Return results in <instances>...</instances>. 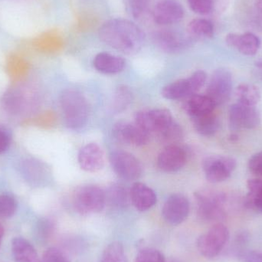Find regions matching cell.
<instances>
[{"label": "cell", "mask_w": 262, "mask_h": 262, "mask_svg": "<svg viewBox=\"0 0 262 262\" xmlns=\"http://www.w3.org/2000/svg\"><path fill=\"white\" fill-rule=\"evenodd\" d=\"M207 75L203 71L194 72L187 78L177 80L162 89V95L168 100H179L195 95L206 83Z\"/></svg>", "instance_id": "8992f818"}, {"label": "cell", "mask_w": 262, "mask_h": 262, "mask_svg": "<svg viewBox=\"0 0 262 262\" xmlns=\"http://www.w3.org/2000/svg\"><path fill=\"white\" fill-rule=\"evenodd\" d=\"M17 202L12 195L0 194V218H10L16 212Z\"/></svg>", "instance_id": "d6a6232c"}, {"label": "cell", "mask_w": 262, "mask_h": 262, "mask_svg": "<svg viewBox=\"0 0 262 262\" xmlns=\"http://www.w3.org/2000/svg\"><path fill=\"white\" fill-rule=\"evenodd\" d=\"M189 210V202L186 196L181 194H172L165 202L162 215L166 223L177 226L187 219Z\"/></svg>", "instance_id": "4fadbf2b"}, {"label": "cell", "mask_w": 262, "mask_h": 262, "mask_svg": "<svg viewBox=\"0 0 262 262\" xmlns=\"http://www.w3.org/2000/svg\"><path fill=\"white\" fill-rule=\"evenodd\" d=\"M197 213L206 222L225 220L229 207L227 195L223 192L204 189L195 193Z\"/></svg>", "instance_id": "3957f363"}, {"label": "cell", "mask_w": 262, "mask_h": 262, "mask_svg": "<svg viewBox=\"0 0 262 262\" xmlns=\"http://www.w3.org/2000/svg\"><path fill=\"white\" fill-rule=\"evenodd\" d=\"M25 94L18 89H11L3 95L1 104L5 112L12 115H18L24 110L27 103Z\"/></svg>", "instance_id": "603a6c76"}, {"label": "cell", "mask_w": 262, "mask_h": 262, "mask_svg": "<svg viewBox=\"0 0 262 262\" xmlns=\"http://www.w3.org/2000/svg\"><path fill=\"white\" fill-rule=\"evenodd\" d=\"M100 262H127L123 245L119 242L111 243L103 252Z\"/></svg>", "instance_id": "f546056e"}, {"label": "cell", "mask_w": 262, "mask_h": 262, "mask_svg": "<svg viewBox=\"0 0 262 262\" xmlns=\"http://www.w3.org/2000/svg\"><path fill=\"white\" fill-rule=\"evenodd\" d=\"M254 72L255 77L262 80V58H260L255 62Z\"/></svg>", "instance_id": "60d3db41"}, {"label": "cell", "mask_w": 262, "mask_h": 262, "mask_svg": "<svg viewBox=\"0 0 262 262\" xmlns=\"http://www.w3.org/2000/svg\"><path fill=\"white\" fill-rule=\"evenodd\" d=\"M132 101V93L126 86H120L117 89L112 101V109L114 112H121Z\"/></svg>", "instance_id": "4dcf8cb0"}, {"label": "cell", "mask_w": 262, "mask_h": 262, "mask_svg": "<svg viewBox=\"0 0 262 262\" xmlns=\"http://www.w3.org/2000/svg\"><path fill=\"white\" fill-rule=\"evenodd\" d=\"M154 41L164 52L177 53L189 47L191 38L176 31L161 30L154 34Z\"/></svg>", "instance_id": "2e32d148"}, {"label": "cell", "mask_w": 262, "mask_h": 262, "mask_svg": "<svg viewBox=\"0 0 262 262\" xmlns=\"http://www.w3.org/2000/svg\"><path fill=\"white\" fill-rule=\"evenodd\" d=\"M112 134L118 142L124 144L140 146L149 142V134L135 122L118 121L114 125Z\"/></svg>", "instance_id": "7c38bea8"}, {"label": "cell", "mask_w": 262, "mask_h": 262, "mask_svg": "<svg viewBox=\"0 0 262 262\" xmlns=\"http://www.w3.org/2000/svg\"><path fill=\"white\" fill-rule=\"evenodd\" d=\"M78 160L80 167L83 170L89 172H98L104 166V152L97 143H89L80 149Z\"/></svg>", "instance_id": "e0dca14e"}, {"label": "cell", "mask_w": 262, "mask_h": 262, "mask_svg": "<svg viewBox=\"0 0 262 262\" xmlns=\"http://www.w3.org/2000/svg\"><path fill=\"white\" fill-rule=\"evenodd\" d=\"M3 235H4V228L0 223V246H1L2 241H3Z\"/></svg>", "instance_id": "b9f144b4"}, {"label": "cell", "mask_w": 262, "mask_h": 262, "mask_svg": "<svg viewBox=\"0 0 262 262\" xmlns=\"http://www.w3.org/2000/svg\"><path fill=\"white\" fill-rule=\"evenodd\" d=\"M184 108L191 118L203 116L214 112L215 105L206 95H195L188 97Z\"/></svg>", "instance_id": "44dd1931"}, {"label": "cell", "mask_w": 262, "mask_h": 262, "mask_svg": "<svg viewBox=\"0 0 262 262\" xmlns=\"http://www.w3.org/2000/svg\"><path fill=\"white\" fill-rule=\"evenodd\" d=\"M184 9L177 0H161L156 5L152 12L155 23L161 26H169L181 21Z\"/></svg>", "instance_id": "9a60e30c"}, {"label": "cell", "mask_w": 262, "mask_h": 262, "mask_svg": "<svg viewBox=\"0 0 262 262\" xmlns=\"http://www.w3.org/2000/svg\"><path fill=\"white\" fill-rule=\"evenodd\" d=\"M98 35L103 42L125 54L138 52L145 41L142 29L124 18H112L106 21L100 27Z\"/></svg>", "instance_id": "6da1fadb"}, {"label": "cell", "mask_w": 262, "mask_h": 262, "mask_svg": "<svg viewBox=\"0 0 262 262\" xmlns=\"http://www.w3.org/2000/svg\"><path fill=\"white\" fill-rule=\"evenodd\" d=\"M110 163L115 173L127 181L138 180L143 173V166L140 160L125 151L112 152Z\"/></svg>", "instance_id": "30bf717a"}, {"label": "cell", "mask_w": 262, "mask_h": 262, "mask_svg": "<svg viewBox=\"0 0 262 262\" xmlns=\"http://www.w3.org/2000/svg\"><path fill=\"white\" fill-rule=\"evenodd\" d=\"M257 9L262 13V0H258L256 3Z\"/></svg>", "instance_id": "ee69618b"}, {"label": "cell", "mask_w": 262, "mask_h": 262, "mask_svg": "<svg viewBox=\"0 0 262 262\" xmlns=\"http://www.w3.org/2000/svg\"><path fill=\"white\" fill-rule=\"evenodd\" d=\"M248 167L252 173L262 177V151L252 156L248 163Z\"/></svg>", "instance_id": "8d00e7d4"}, {"label": "cell", "mask_w": 262, "mask_h": 262, "mask_svg": "<svg viewBox=\"0 0 262 262\" xmlns=\"http://www.w3.org/2000/svg\"><path fill=\"white\" fill-rule=\"evenodd\" d=\"M232 91V74L226 69H219L211 77L206 95L216 107L223 105L230 99Z\"/></svg>", "instance_id": "9c48e42d"}, {"label": "cell", "mask_w": 262, "mask_h": 262, "mask_svg": "<svg viewBox=\"0 0 262 262\" xmlns=\"http://www.w3.org/2000/svg\"><path fill=\"white\" fill-rule=\"evenodd\" d=\"M73 204L81 215L101 212L106 204L105 192L95 185L81 186L74 194Z\"/></svg>", "instance_id": "277c9868"}, {"label": "cell", "mask_w": 262, "mask_h": 262, "mask_svg": "<svg viewBox=\"0 0 262 262\" xmlns=\"http://www.w3.org/2000/svg\"><path fill=\"white\" fill-rule=\"evenodd\" d=\"M191 10L200 15H207L213 9L214 0H187Z\"/></svg>", "instance_id": "e575fe53"}, {"label": "cell", "mask_w": 262, "mask_h": 262, "mask_svg": "<svg viewBox=\"0 0 262 262\" xmlns=\"http://www.w3.org/2000/svg\"><path fill=\"white\" fill-rule=\"evenodd\" d=\"M226 42L232 49L246 55L253 56L259 50L261 41L255 34L246 32L243 34L229 33L226 35Z\"/></svg>", "instance_id": "ac0fdd59"}, {"label": "cell", "mask_w": 262, "mask_h": 262, "mask_svg": "<svg viewBox=\"0 0 262 262\" xmlns=\"http://www.w3.org/2000/svg\"><path fill=\"white\" fill-rule=\"evenodd\" d=\"M133 15L137 18L145 16L148 9L147 0H132L131 2Z\"/></svg>", "instance_id": "74e56055"}, {"label": "cell", "mask_w": 262, "mask_h": 262, "mask_svg": "<svg viewBox=\"0 0 262 262\" xmlns=\"http://www.w3.org/2000/svg\"><path fill=\"white\" fill-rule=\"evenodd\" d=\"M229 231L223 223H215L197 241L199 252L205 258H214L220 255L229 240Z\"/></svg>", "instance_id": "5b68a950"}, {"label": "cell", "mask_w": 262, "mask_h": 262, "mask_svg": "<svg viewBox=\"0 0 262 262\" xmlns=\"http://www.w3.org/2000/svg\"><path fill=\"white\" fill-rule=\"evenodd\" d=\"M166 262H180V261H178V260L177 259H170L169 260V261Z\"/></svg>", "instance_id": "f6af8a7d"}, {"label": "cell", "mask_w": 262, "mask_h": 262, "mask_svg": "<svg viewBox=\"0 0 262 262\" xmlns=\"http://www.w3.org/2000/svg\"><path fill=\"white\" fill-rule=\"evenodd\" d=\"M43 262H70L67 257L58 249L50 248L45 252Z\"/></svg>", "instance_id": "d590c367"}, {"label": "cell", "mask_w": 262, "mask_h": 262, "mask_svg": "<svg viewBox=\"0 0 262 262\" xmlns=\"http://www.w3.org/2000/svg\"><path fill=\"white\" fill-rule=\"evenodd\" d=\"M94 67L98 72L107 75H113L122 72L125 67V60L121 57L101 52L94 58Z\"/></svg>", "instance_id": "ffe728a7"}, {"label": "cell", "mask_w": 262, "mask_h": 262, "mask_svg": "<svg viewBox=\"0 0 262 262\" xmlns=\"http://www.w3.org/2000/svg\"><path fill=\"white\" fill-rule=\"evenodd\" d=\"M11 143V136L5 128L0 127V154L6 152Z\"/></svg>", "instance_id": "f35d334b"}, {"label": "cell", "mask_w": 262, "mask_h": 262, "mask_svg": "<svg viewBox=\"0 0 262 262\" xmlns=\"http://www.w3.org/2000/svg\"><path fill=\"white\" fill-rule=\"evenodd\" d=\"M105 194L106 202H108L111 206L118 209L126 207L130 200V193L124 186L120 184L111 186Z\"/></svg>", "instance_id": "83f0119b"}, {"label": "cell", "mask_w": 262, "mask_h": 262, "mask_svg": "<svg viewBox=\"0 0 262 262\" xmlns=\"http://www.w3.org/2000/svg\"><path fill=\"white\" fill-rule=\"evenodd\" d=\"M188 35L191 38L207 39L214 35V26L206 18H195L187 26Z\"/></svg>", "instance_id": "d4e9b609"}, {"label": "cell", "mask_w": 262, "mask_h": 262, "mask_svg": "<svg viewBox=\"0 0 262 262\" xmlns=\"http://www.w3.org/2000/svg\"><path fill=\"white\" fill-rule=\"evenodd\" d=\"M238 139V135H237L235 133H233V134H232L230 136H229V140H230L231 141H236Z\"/></svg>", "instance_id": "7bdbcfd3"}, {"label": "cell", "mask_w": 262, "mask_h": 262, "mask_svg": "<svg viewBox=\"0 0 262 262\" xmlns=\"http://www.w3.org/2000/svg\"><path fill=\"white\" fill-rule=\"evenodd\" d=\"M248 193L245 204L249 209L262 212V180L252 179L247 182Z\"/></svg>", "instance_id": "484cf974"}, {"label": "cell", "mask_w": 262, "mask_h": 262, "mask_svg": "<svg viewBox=\"0 0 262 262\" xmlns=\"http://www.w3.org/2000/svg\"><path fill=\"white\" fill-rule=\"evenodd\" d=\"M229 119L232 131L255 128L261 123L259 112L255 107L238 102L229 108Z\"/></svg>", "instance_id": "8fae6325"}, {"label": "cell", "mask_w": 262, "mask_h": 262, "mask_svg": "<svg viewBox=\"0 0 262 262\" xmlns=\"http://www.w3.org/2000/svg\"><path fill=\"white\" fill-rule=\"evenodd\" d=\"M236 166V160L233 157L225 156H210L203 161V169L206 180L212 183L226 181Z\"/></svg>", "instance_id": "ba28073f"}, {"label": "cell", "mask_w": 262, "mask_h": 262, "mask_svg": "<svg viewBox=\"0 0 262 262\" xmlns=\"http://www.w3.org/2000/svg\"><path fill=\"white\" fill-rule=\"evenodd\" d=\"M191 119L195 131L203 137H212L220 129V121L214 112Z\"/></svg>", "instance_id": "cb8c5ba5"}, {"label": "cell", "mask_w": 262, "mask_h": 262, "mask_svg": "<svg viewBox=\"0 0 262 262\" xmlns=\"http://www.w3.org/2000/svg\"><path fill=\"white\" fill-rule=\"evenodd\" d=\"M134 262H166V259L160 251L146 249L139 252Z\"/></svg>", "instance_id": "836d02e7"}, {"label": "cell", "mask_w": 262, "mask_h": 262, "mask_svg": "<svg viewBox=\"0 0 262 262\" xmlns=\"http://www.w3.org/2000/svg\"><path fill=\"white\" fill-rule=\"evenodd\" d=\"M60 107L64 124L69 128L78 130L87 124L89 106L83 94L75 89H66L60 96Z\"/></svg>", "instance_id": "7a4b0ae2"}, {"label": "cell", "mask_w": 262, "mask_h": 262, "mask_svg": "<svg viewBox=\"0 0 262 262\" xmlns=\"http://www.w3.org/2000/svg\"><path fill=\"white\" fill-rule=\"evenodd\" d=\"M12 252L15 262H43L35 248L23 238H15L12 240Z\"/></svg>", "instance_id": "7402d4cb"}, {"label": "cell", "mask_w": 262, "mask_h": 262, "mask_svg": "<svg viewBox=\"0 0 262 262\" xmlns=\"http://www.w3.org/2000/svg\"><path fill=\"white\" fill-rule=\"evenodd\" d=\"M41 163L36 160H25L21 166V170L25 178L31 183H39L44 177V170Z\"/></svg>", "instance_id": "f1b7e54d"}, {"label": "cell", "mask_w": 262, "mask_h": 262, "mask_svg": "<svg viewBox=\"0 0 262 262\" xmlns=\"http://www.w3.org/2000/svg\"><path fill=\"white\" fill-rule=\"evenodd\" d=\"M243 262H262V252L250 251L242 255Z\"/></svg>", "instance_id": "ab89813d"}, {"label": "cell", "mask_w": 262, "mask_h": 262, "mask_svg": "<svg viewBox=\"0 0 262 262\" xmlns=\"http://www.w3.org/2000/svg\"><path fill=\"white\" fill-rule=\"evenodd\" d=\"M130 201L137 210L144 212L157 203V195L149 186L140 182L133 184L130 191Z\"/></svg>", "instance_id": "d6986e66"}, {"label": "cell", "mask_w": 262, "mask_h": 262, "mask_svg": "<svg viewBox=\"0 0 262 262\" xmlns=\"http://www.w3.org/2000/svg\"><path fill=\"white\" fill-rule=\"evenodd\" d=\"M238 102L246 105L255 107L261 99V92L257 86L244 83L237 87L235 90Z\"/></svg>", "instance_id": "4316f807"}, {"label": "cell", "mask_w": 262, "mask_h": 262, "mask_svg": "<svg viewBox=\"0 0 262 262\" xmlns=\"http://www.w3.org/2000/svg\"><path fill=\"white\" fill-rule=\"evenodd\" d=\"M134 119V122L143 130L156 137L164 132L175 121L170 112L163 108L140 111L137 112Z\"/></svg>", "instance_id": "52a82bcc"}, {"label": "cell", "mask_w": 262, "mask_h": 262, "mask_svg": "<svg viewBox=\"0 0 262 262\" xmlns=\"http://www.w3.org/2000/svg\"><path fill=\"white\" fill-rule=\"evenodd\" d=\"M183 137V131L181 126L174 121L164 132L158 136L157 139L162 143L168 145L177 144Z\"/></svg>", "instance_id": "1f68e13d"}, {"label": "cell", "mask_w": 262, "mask_h": 262, "mask_svg": "<svg viewBox=\"0 0 262 262\" xmlns=\"http://www.w3.org/2000/svg\"><path fill=\"white\" fill-rule=\"evenodd\" d=\"M187 152L177 144L168 145L159 154L157 166L165 172H174L181 169L187 161Z\"/></svg>", "instance_id": "5bb4252c"}]
</instances>
